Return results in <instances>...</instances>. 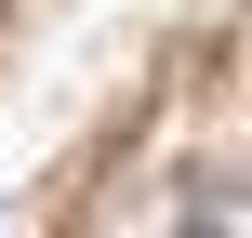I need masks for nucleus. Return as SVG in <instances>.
<instances>
[{
	"label": "nucleus",
	"mask_w": 252,
	"mask_h": 238,
	"mask_svg": "<svg viewBox=\"0 0 252 238\" xmlns=\"http://www.w3.org/2000/svg\"><path fill=\"white\" fill-rule=\"evenodd\" d=\"M186 212L199 225H252V185H186Z\"/></svg>",
	"instance_id": "nucleus-1"
}]
</instances>
